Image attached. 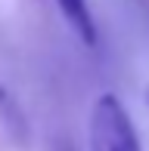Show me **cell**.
Listing matches in <instances>:
<instances>
[{
  "mask_svg": "<svg viewBox=\"0 0 149 151\" xmlns=\"http://www.w3.org/2000/svg\"><path fill=\"white\" fill-rule=\"evenodd\" d=\"M90 151H143L137 127L115 93H103L90 111Z\"/></svg>",
  "mask_w": 149,
  "mask_h": 151,
  "instance_id": "6da1fadb",
  "label": "cell"
},
{
  "mask_svg": "<svg viewBox=\"0 0 149 151\" xmlns=\"http://www.w3.org/2000/svg\"><path fill=\"white\" fill-rule=\"evenodd\" d=\"M56 6L62 9V16L72 25V31L81 37V43L96 46V22H93V12L87 6V0H56Z\"/></svg>",
  "mask_w": 149,
  "mask_h": 151,
  "instance_id": "7a4b0ae2",
  "label": "cell"
},
{
  "mask_svg": "<svg viewBox=\"0 0 149 151\" xmlns=\"http://www.w3.org/2000/svg\"><path fill=\"white\" fill-rule=\"evenodd\" d=\"M146 102H149V93H146Z\"/></svg>",
  "mask_w": 149,
  "mask_h": 151,
  "instance_id": "3957f363",
  "label": "cell"
}]
</instances>
